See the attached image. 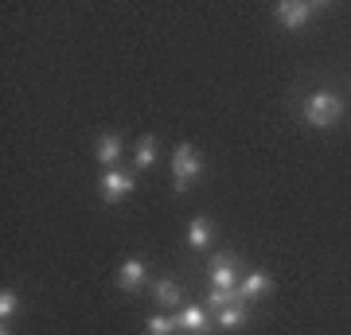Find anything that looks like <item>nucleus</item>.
I'll use <instances>...</instances> for the list:
<instances>
[{
	"instance_id": "obj_4",
	"label": "nucleus",
	"mask_w": 351,
	"mask_h": 335,
	"mask_svg": "<svg viewBox=\"0 0 351 335\" xmlns=\"http://www.w3.org/2000/svg\"><path fill=\"white\" fill-rule=\"evenodd\" d=\"M133 187H137V179H133L129 172H121V168H110V172L101 175L98 191H101V199H106V203H121V199H125Z\"/></svg>"
},
{
	"instance_id": "obj_11",
	"label": "nucleus",
	"mask_w": 351,
	"mask_h": 335,
	"mask_svg": "<svg viewBox=\"0 0 351 335\" xmlns=\"http://www.w3.org/2000/svg\"><path fill=\"white\" fill-rule=\"evenodd\" d=\"M156 164V137H141L137 140V149H133V168H152Z\"/></svg>"
},
{
	"instance_id": "obj_3",
	"label": "nucleus",
	"mask_w": 351,
	"mask_h": 335,
	"mask_svg": "<svg viewBox=\"0 0 351 335\" xmlns=\"http://www.w3.org/2000/svg\"><path fill=\"white\" fill-rule=\"evenodd\" d=\"M316 12V0H281L277 4V20H281V27H289V32H301L308 20H313Z\"/></svg>"
},
{
	"instance_id": "obj_8",
	"label": "nucleus",
	"mask_w": 351,
	"mask_h": 335,
	"mask_svg": "<svg viewBox=\"0 0 351 335\" xmlns=\"http://www.w3.org/2000/svg\"><path fill=\"white\" fill-rule=\"evenodd\" d=\"M121 152H125V145H121L117 133H106V137H98V145H94V156H98V164H106V168H113V164L121 160Z\"/></svg>"
},
{
	"instance_id": "obj_5",
	"label": "nucleus",
	"mask_w": 351,
	"mask_h": 335,
	"mask_svg": "<svg viewBox=\"0 0 351 335\" xmlns=\"http://www.w3.org/2000/svg\"><path fill=\"white\" fill-rule=\"evenodd\" d=\"M239 281V261L226 258V253H215L211 258V288H223V293H234Z\"/></svg>"
},
{
	"instance_id": "obj_14",
	"label": "nucleus",
	"mask_w": 351,
	"mask_h": 335,
	"mask_svg": "<svg viewBox=\"0 0 351 335\" xmlns=\"http://www.w3.org/2000/svg\"><path fill=\"white\" fill-rule=\"evenodd\" d=\"M172 332H176V320L172 316H164V312L149 316V323H145V335H172Z\"/></svg>"
},
{
	"instance_id": "obj_2",
	"label": "nucleus",
	"mask_w": 351,
	"mask_h": 335,
	"mask_svg": "<svg viewBox=\"0 0 351 335\" xmlns=\"http://www.w3.org/2000/svg\"><path fill=\"white\" fill-rule=\"evenodd\" d=\"M199 172H203V156H199V149L195 145H176L172 149V179H176V191H188L191 187V179H199Z\"/></svg>"
},
{
	"instance_id": "obj_10",
	"label": "nucleus",
	"mask_w": 351,
	"mask_h": 335,
	"mask_svg": "<svg viewBox=\"0 0 351 335\" xmlns=\"http://www.w3.org/2000/svg\"><path fill=\"white\" fill-rule=\"evenodd\" d=\"M211 238H215V226L207 223V219H191V223H188V242H191L195 249L211 246Z\"/></svg>"
},
{
	"instance_id": "obj_7",
	"label": "nucleus",
	"mask_w": 351,
	"mask_h": 335,
	"mask_svg": "<svg viewBox=\"0 0 351 335\" xmlns=\"http://www.w3.org/2000/svg\"><path fill=\"white\" fill-rule=\"evenodd\" d=\"M145 261L141 258H129V261H121V269H117V288H125V293H133V288H141L145 285Z\"/></svg>"
},
{
	"instance_id": "obj_6",
	"label": "nucleus",
	"mask_w": 351,
	"mask_h": 335,
	"mask_svg": "<svg viewBox=\"0 0 351 335\" xmlns=\"http://www.w3.org/2000/svg\"><path fill=\"white\" fill-rule=\"evenodd\" d=\"M176 327H184L188 335H207L211 332V316H207V308H199V304H184L180 316H176Z\"/></svg>"
},
{
	"instance_id": "obj_15",
	"label": "nucleus",
	"mask_w": 351,
	"mask_h": 335,
	"mask_svg": "<svg viewBox=\"0 0 351 335\" xmlns=\"http://www.w3.org/2000/svg\"><path fill=\"white\" fill-rule=\"evenodd\" d=\"M16 308H20V297H16L12 288H4V293H0V316L8 320V316H16Z\"/></svg>"
},
{
	"instance_id": "obj_1",
	"label": "nucleus",
	"mask_w": 351,
	"mask_h": 335,
	"mask_svg": "<svg viewBox=\"0 0 351 335\" xmlns=\"http://www.w3.org/2000/svg\"><path fill=\"white\" fill-rule=\"evenodd\" d=\"M339 117H343L339 94L320 90V94H313V98L304 101V121L313 125V129H332V125H339Z\"/></svg>"
},
{
	"instance_id": "obj_9",
	"label": "nucleus",
	"mask_w": 351,
	"mask_h": 335,
	"mask_svg": "<svg viewBox=\"0 0 351 335\" xmlns=\"http://www.w3.org/2000/svg\"><path fill=\"white\" fill-rule=\"evenodd\" d=\"M269 288H274V281H269V273H262V269H258V273H246V277H242L239 293H242V300H246V304H250V300L265 297V293H269Z\"/></svg>"
},
{
	"instance_id": "obj_16",
	"label": "nucleus",
	"mask_w": 351,
	"mask_h": 335,
	"mask_svg": "<svg viewBox=\"0 0 351 335\" xmlns=\"http://www.w3.org/2000/svg\"><path fill=\"white\" fill-rule=\"evenodd\" d=\"M0 335H8V327H4V332H0Z\"/></svg>"
},
{
	"instance_id": "obj_13",
	"label": "nucleus",
	"mask_w": 351,
	"mask_h": 335,
	"mask_svg": "<svg viewBox=\"0 0 351 335\" xmlns=\"http://www.w3.org/2000/svg\"><path fill=\"white\" fill-rule=\"evenodd\" d=\"M215 323H219L223 332H239L242 323H246V304H230V308H223Z\"/></svg>"
},
{
	"instance_id": "obj_12",
	"label": "nucleus",
	"mask_w": 351,
	"mask_h": 335,
	"mask_svg": "<svg viewBox=\"0 0 351 335\" xmlns=\"http://www.w3.org/2000/svg\"><path fill=\"white\" fill-rule=\"evenodd\" d=\"M156 300H160L164 308H184V293H180V285L176 281H156Z\"/></svg>"
}]
</instances>
